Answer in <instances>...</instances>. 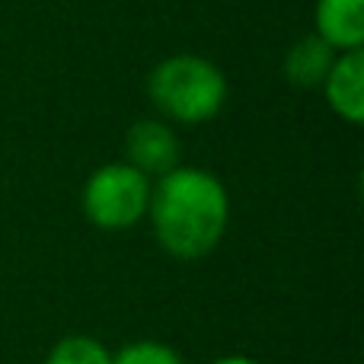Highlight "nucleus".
Wrapping results in <instances>:
<instances>
[{
	"label": "nucleus",
	"mask_w": 364,
	"mask_h": 364,
	"mask_svg": "<svg viewBox=\"0 0 364 364\" xmlns=\"http://www.w3.org/2000/svg\"><path fill=\"white\" fill-rule=\"evenodd\" d=\"M151 188L154 179L134 170L125 160L115 164H102L93 170L83 182L80 208L83 218L106 233H122L138 227L147 218V205H151Z\"/></svg>",
	"instance_id": "3"
},
{
	"label": "nucleus",
	"mask_w": 364,
	"mask_h": 364,
	"mask_svg": "<svg viewBox=\"0 0 364 364\" xmlns=\"http://www.w3.org/2000/svg\"><path fill=\"white\" fill-rule=\"evenodd\" d=\"M320 90L326 106L342 122L361 125L364 122V48L339 51Z\"/></svg>",
	"instance_id": "5"
},
{
	"label": "nucleus",
	"mask_w": 364,
	"mask_h": 364,
	"mask_svg": "<svg viewBox=\"0 0 364 364\" xmlns=\"http://www.w3.org/2000/svg\"><path fill=\"white\" fill-rule=\"evenodd\" d=\"M144 220L166 256L198 262L218 250L230 227V192L218 173L179 164L154 179Z\"/></svg>",
	"instance_id": "1"
},
{
	"label": "nucleus",
	"mask_w": 364,
	"mask_h": 364,
	"mask_svg": "<svg viewBox=\"0 0 364 364\" xmlns=\"http://www.w3.org/2000/svg\"><path fill=\"white\" fill-rule=\"evenodd\" d=\"M45 364H112V348L96 336L70 333L48 348Z\"/></svg>",
	"instance_id": "8"
},
{
	"label": "nucleus",
	"mask_w": 364,
	"mask_h": 364,
	"mask_svg": "<svg viewBox=\"0 0 364 364\" xmlns=\"http://www.w3.org/2000/svg\"><path fill=\"white\" fill-rule=\"evenodd\" d=\"M227 74L205 55L176 51L157 61L147 74V100L170 125H205L227 106Z\"/></svg>",
	"instance_id": "2"
},
{
	"label": "nucleus",
	"mask_w": 364,
	"mask_h": 364,
	"mask_svg": "<svg viewBox=\"0 0 364 364\" xmlns=\"http://www.w3.org/2000/svg\"><path fill=\"white\" fill-rule=\"evenodd\" d=\"M125 164L141 170L144 176L160 179L164 173L182 164V141L176 125L157 119H141L125 132Z\"/></svg>",
	"instance_id": "4"
},
{
	"label": "nucleus",
	"mask_w": 364,
	"mask_h": 364,
	"mask_svg": "<svg viewBox=\"0 0 364 364\" xmlns=\"http://www.w3.org/2000/svg\"><path fill=\"white\" fill-rule=\"evenodd\" d=\"M208 364H259V361L250 358V355H220V358H211Z\"/></svg>",
	"instance_id": "10"
},
{
	"label": "nucleus",
	"mask_w": 364,
	"mask_h": 364,
	"mask_svg": "<svg viewBox=\"0 0 364 364\" xmlns=\"http://www.w3.org/2000/svg\"><path fill=\"white\" fill-rule=\"evenodd\" d=\"M314 32L336 51L364 48V0H316Z\"/></svg>",
	"instance_id": "6"
},
{
	"label": "nucleus",
	"mask_w": 364,
	"mask_h": 364,
	"mask_svg": "<svg viewBox=\"0 0 364 364\" xmlns=\"http://www.w3.org/2000/svg\"><path fill=\"white\" fill-rule=\"evenodd\" d=\"M112 364H186V358L173 346L157 339H134L112 352Z\"/></svg>",
	"instance_id": "9"
},
{
	"label": "nucleus",
	"mask_w": 364,
	"mask_h": 364,
	"mask_svg": "<svg viewBox=\"0 0 364 364\" xmlns=\"http://www.w3.org/2000/svg\"><path fill=\"white\" fill-rule=\"evenodd\" d=\"M339 51L329 48L316 32L301 36L282 58V74L297 90H320Z\"/></svg>",
	"instance_id": "7"
}]
</instances>
